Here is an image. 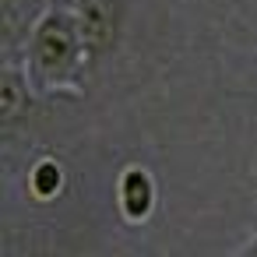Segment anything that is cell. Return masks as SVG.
<instances>
[{
	"instance_id": "6da1fadb",
	"label": "cell",
	"mask_w": 257,
	"mask_h": 257,
	"mask_svg": "<svg viewBox=\"0 0 257 257\" xmlns=\"http://www.w3.org/2000/svg\"><path fill=\"white\" fill-rule=\"evenodd\" d=\"M25 71L39 95H81L88 67H95L74 0H50L36 18L25 46Z\"/></svg>"
},
{
	"instance_id": "7a4b0ae2",
	"label": "cell",
	"mask_w": 257,
	"mask_h": 257,
	"mask_svg": "<svg viewBox=\"0 0 257 257\" xmlns=\"http://www.w3.org/2000/svg\"><path fill=\"white\" fill-rule=\"evenodd\" d=\"M74 11L95 64L116 53L127 29V0H74Z\"/></svg>"
},
{
	"instance_id": "3957f363",
	"label": "cell",
	"mask_w": 257,
	"mask_h": 257,
	"mask_svg": "<svg viewBox=\"0 0 257 257\" xmlns=\"http://www.w3.org/2000/svg\"><path fill=\"white\" fill-rule=\"evenodd\" d=\"M116 208L127 225H145L159 208V183L148 166L127 162L116 176Z\"/></svg>"
},
{
	"instance_id": "277c9868",
	"label": "cell",
	"mask_w": 257,
	"mask_h": 257,
	"mask_svg": "<svg viewBox=\"0 0 257 257\" xmlns=\"http://www.w3.org/2000/svg\"><path fill=\"white\" fill-rule=\"evenodd\" d=\"M36 95L39 92L25 71L22 53H4V71H0V123H4L8 134L29 116V106Z\"/></svg>"
},
{
	"instance_id": "5b68a950",
	"label": "cell",
	"mask_w": 257,
	"mask_h": 257,
	"mask_svg": "<svg viewBox=\"0 0 257 257\" xmlns=\"http://www.w3.org/2000/svg\"><path fill=\"white\" fill-rule=\"evenodd\" d=\"M25 187H29V194H32L39 204H50V201H57V197L64 194V187H67V166H64L57 155H39V159L32 162V169H29V176H25Z\"/></svg>"
}]
</instances>
